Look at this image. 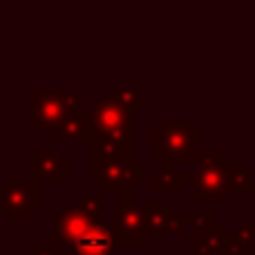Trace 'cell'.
<instances>
[{
  "label": "cell",
  "mask_w": 255,
  "mask_h": 255,
  "mask_svg": "<svg viewBox=\"0 0 255 255\" xmlns=\"http://www.w3.org/2000/svg\"><path fill=\"white\" fill-rule=\"evenodd\" d=\"M92 126V143L108 141V143L132 145V112L128 108L101 99L88 112Z\"/></svg>",
  "instance_id": "6da1fadb"
},
{
  "label": "cell",
  "mask_w": 255,
  "mask_h": 255,
  "mask_svg": "<svg viewBox=\"0 0 255 255\" xmlns=\"http://www.w3.org/2000/svg\"><path fill=\"white\" fill-rule=\"evenodd\" d=\"M202 139L204 136L195 132L193 124L157 121L152 126V145L159 154H163L166 166H170L172 161H179V159H186V154L193 150V145Z\"/></svg>",
  "instance_id": "7a4b0ae2"
},
{
  "label": "cell",
  "mask_w": 255,
  "mask_h": 255,
  "mask_svg": "<svg viewBox=\"0 0 255 255\" xmlns=\"http://www.w3.org/2000/svg\"><path fill=\"white\" fill-rule=\"evenodd\" d=\"M79 94H54V92H34L31 94V130H54L79 110Z\"/></svg>",
  "instance_id": "3957f363"
},
{
  "label": "cell",
  "mask_w": 255,
  "mask_h": 255,
  "mask_svg": "<svg viewBox=\"0 0 255 255\" xmlns=\"http://www.w3.org/2000/svg\"><path fill=\"white\" fill-rule=\"evenodd\" d=\"M0 208L11 217L13 222L20 220V215L40 211V190L36 184H22L18 177H11L9 184L0 190Z\"/></svg>",
  "instance_id": "277c9868"
},
{
  "label": "cell",
  "mask_w": 255,
  "mask_h": 255,
  "mask_svg": "<svg viewBox=\"0 0 255 255\" xmlns=\"http://www.w3.org/2000/svg\"><path fill=\"white\" fill-rule=\"evenodd\" d=\"M139 168V163H132L128 157H94V179L106 190H119L121 186L130 188L141 179Z\"/></svg>",
  "instance_id": "5b68a950"
},
{
  "label": "cell",
  "mask_w": 255,
  "mask_h": 255,
  "mask_svg": "<svg viewBox=\"0 0 255 255\" xmlns=\"http://www.w3.org/2000/svg\"><path fill=\"white\" fill-rule=\"evenodd\" d=\"M97 220L99 217L92 215L81 202L72 204V206H67L63 213H58V215L52 217L54 226H56V235H54V240H63V242H67L72 247L81 235L88 233V231L97 224Z\"/></svg>",
  "instance_id": "8992f818"
},
{
  "label": "cell",
  "mask_w": 255,
  "mask_h": 255,
  "mask_svg": "<svg viewBox=\"0 0 255 255\" xmlns=\"http://www.w3.org/2000/svg\"><path fill=\"white\" fill-rule=\"evenodd\" d=\"M145 233V217L143 206L134 204H117L115 206V224H112V235L115 242H130L139 244Z\"/></svg>",
  "instance_id": "52a82bcc"
},
{
  "label": "cell",
  "mask_w": 255,
  "mask_h": 255,
  "mask_svg": "<svg viewBox=\"0 0 255 255\" xmlns=\"http://www.w3.org/2000/svg\"><path fill=\"white\" fill-rule=\"evenodd\" d=\"M229 190L226 166H202L195 175V199L197 202H222Z\"/></svg>",
  "instance_id": "ba28073f"
},
{
  "label": "cell",
  "mask_w": 255,
  "mask_h": 255,
  "mask_svg": "<svg viewBox=\"0 0 255 255\" xmlns=\"http://www.w3.org/2000/svg\"><path fill=\"white\" fill-rule=\"evenodd\" d=\"M112 247H115V235L99 222L72 244L76 255H112Z\"/></svg>",
  "instance_id": "9c48e42d"
},
{
  "label": "cell",
  "mask_w": 255,
  "mask_h": 255,
  "mask_svg": "<svg viewBox=\"0 0 255 255\" xmlns=\"http://www.w3.org/2000/svg\"><path fill=\"white\" fill-rule=\"evenodd\" d=\"M143 217H145V231L148 233H181L184 224L179 217H175L172 208L161 206V204H148L143 206Z\"/></svg>",
  "instance_id": "30bf717a"
},
{
  "label": "cell",
  "mask_w": 255,
  "mask_h": 255,
  "mask_svg": "<svg viewBox=\"0 0 255 255\" xmlns=\"http://www.w3.org/2000/svg\"><path fill=\"white\" fill-rule=\"evenodd\" d=\"M52 141H92L88 112H72L61 126L52 130Z\"/></svg>",
  "instance_id": "8fae6325"
},
{
  "label": "cell",
  "mask_w": 255,
  "mask_h": 255,
  "mask_svg": "<svg viewBox=\"0 0 255 255\" xmlns=\"http://www.w3.org/2000/svg\"><path fill=\"white\" fill-rule=\"evenodd\" d=\"M31 172L36 181H58L65 172H70V163L54 154H31Z\"/></svg>",
  "instance_id": "7c38bea8"
},
{
  "label": "cell",
  "mask_w": 255,
  "mask_h": 255,
  "mask_svg": "<svg viewBox=\"0 0 255 255\" xmlns=\"http://www.w3.org/2000/svg\"><path fill=\"white\" fill-rule=\"evenodd\" d=\"M186 179H188V175H175L170 168H166L163 172L154 175V193H181Z\"/></svg>",
  "instance_id": "4fadbf2b"
},
{
  "label": "cell",
  "mask_w": 255,
  "mask_h": 255,
  "mask_svg": "<svg viewBox=\"0 0 255 255\" xmlns=\"http://www.w3.org/2000/svg\"><path fill=\"white\" fill-rule=\"evenodd\" d=\"M101 99H108L112 103L128 108L130 112H139L143 108V94L141 92H103Z\"/></svg>",
  "instance_id": "5bb4252c"
},
{
  "label": "cell",
  "mask_w": 255,
  "mask_h": 255,
  "mask_svg": "<svg viewBox=\"0 0 255 255\" xmlns=\"http://www.w3.org/2000/svg\"><path fill=\"white\" fill-rule=\"evenodd\" d=\"M217 226H211V229H204L202 233L195 235V247H197V251L202 255H215L220 251V244L222 240L215 235Z\"/></svg>",
  "instance_id": "9a60e30c"
}]
</instances>
